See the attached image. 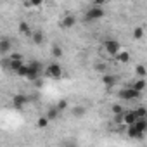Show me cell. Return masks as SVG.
Instances as JSON below:
<instances>
[{
	"instance_id": "cell-25",
	"label": "cell",
	"mask_w": 147,
	"mask_h": 147,
	"mask_svg": "<svg viewBox=\"0 0 147 147\" xmlns=\"http://www.w3.org/2000/svg\"><path fill=\"white\" fill-rule=\"evenodd\" d=\"M52 57H54V59L62 57V49H61L59 45H54V47H52Z\"/></svg>"
},
{
	"instance_id": "cell-31",
	"label": "cell",
	"mask_w": 147,
	"mask_h": 147,
	"mask_svg": "<svg viewBox=\"0 0 147 147\" xmlns=\"http://www.w3.org/2000/svg\"><path fill=\"white\" fill-rule=\"evenodd\" d=\"M107 0H94V5H104Z\"/></svg>"
},
{
	"instance_id": "cell-18",
	"label": "cell",
	"mask_w": 147,
	"mask_h": 147,
	"mask_svg": "<svg viewBox=\"0 0 147 147\" xmlns=\"http://www.w3.org/2000/svg\"><path fill=\"white\" fill-rule=\"evenodd\" d=\"M131 36H133V40H142V38L145 36V30H144L142 26H137V28H133Z\"/></svg>"
},
{
	"instance_id": "cell-5",
	"label": "cell",
	"mask_w": 147,
	"mask_h": 147,
	"mask_svg": "<svg viewBox=\"0 0 147 147\" xmlns=\"http://www.w3.org/2000/svg\"><path fill=\"white\" fill-rule=\"evenodd\" d=\"M104 50H106V54H109L111 57H114L121 50V45L116 40H107V42H104Z\"/></svg>"
},
{
	"instance_id": "cell-13",
	"label": "cell",
	"mask_w": 147,
	"mask_h": 147,
	"mask_svg": "<svg viewBox=\"0 0 147 147\" xmlns=\"http://www.w3.org/2000/svg\"><path fill=\"white\" fill-rule=\"evenodd\" d=\"M116 82H118V76H116V75H107V73H106V75L102 76V83H104L107 88L114 87V85H116Z\"/></svg>"
},
{
	"instance_id": "cell-22",
	"label": "cell",
	"mask_w": 147,
	"mask_h": 147,
	"mask_svg": "<svg viewBox=\"0 0 147 147\" xmlns=\"http://www.w3.org/2000/svg\"><path fill=\"white\" fill-rule=\"evenodd\" d=\"M55 106H57V109L62 113V111H66V109L69 107V100H67V99H59V100L55 102Z\"/></svg>"
},
{
	"instance_id": "cell-27",
	"label": "cell",
	"mask_w": 147,
	"mask_h": 147,
	"mask_svg": "<svg viewBox=\"0 0 147 147\" xmlns=\"http://www.w3.org/2000/svg\"><path fill=\"white\" fill-rule=\"evenodd\" d=\"M43 0H26V7H40Z\"/></svg>"
},
{
	"instance_id": "cell-23",
	"label": "cell",
	"mask_w": 147,
	"mask_h": 147,
	"mask_svg": "<svg viewBox=\"0 0 147 147\" xmlns=\"http://www.w3.org/2000/svg\"><path fill=\"white\" fill-rule=\"evenodd\" d=\"M121 113H125V107H123L121 104H113V106H111V114H113V116L121 114Z\"/></svg>"
},
{
	"instance_id": "cell-16",
	"label": "cell",
	"mask_w": 147,
	"mask_h": 147,
	"mask_svg": "<svg viewBox=\"0 0 147 147\" xmlns=\"http://www.w3.org/2000/svg\"><path fill=\"white\" fill-rule=\"evenodd\" d=\"M135 75H137L138 78H145V76H147V66L142 64V62L137 64V66H135Z\"/></svg>"
},
{
	"instance_id": "cell-12",
	"label": "cell",
	"mask_w": 147,
	"mask_h": 147,
	"mask_svg": "<svg viewBox=\"0 0 147 147\" xmlns=\"http://www.w3.org/2000/svg\"><path fill=\"white\" fill-rule=\"evenodd\" d=\"M18 30H19V33H21V35H24V36H30V38H31V35H33V31H31V28H30V24H28L26 21H19V24H18Z\"/></svg>"
},
{
	"instance_id": "cell-19",
	"label": "cell",
	"mask_w": 147,
	"mask_h": 147,
	"mask_svg": "<svg viewBox=\"0 0 147 147\" xmlns=\"http://www.w3.org/2000/svg\"><path fill=\"white\" fill-rule=\"evenodd\" d=\"M49 123H50V119H49V116H47V114H45V116H40V118L36 119V128L43 130V128H47V126H49Z\"/></svg>"
},
{
	"instance_id": "cell-3",
	"label": "cell",
	"mask_w": 147,
	"mask_h": 147,
	"mask_svg": "<svg viewBox=\"0 0 147 147\" xmlns=\"http://www.w3.org/2000/svg\"><path fill=\"white\" fill-rule=\"evenodd\" d=\"M140 94H142V92H138V90H135L133 87H130V88H123V90H119V92H118V97H119L121 100L128 102V100H135V99H138Z\"/></svg>"
},
{
	"instance_id": "cell-15",
	"label": "cell",
	"mask_w": 147,
	"mask_h": 147,
	"mask_svg": "<svg viewBox=\"0 0 147 147\" xmlns=\"http://www.w3.org/2000/svg\"><path fill=\"white\" fill-rule=\"evenodd\" d=\"M31 40H33L35 45H42V43L45 42V35H43V31H33Z\"/></svg>"
},
{
	"instance_id": "cell-29",
	"label": "cell",
	"mask_w": 147,
	"mask_h": 147,
	"mask_svg": "<svg viewBox=\"0 0 147 147\" xmlns=\"http://www.w3.org/2000/svg\"><path fill=\"white\" fill-rule=\"evenodd\" d=\"M33 83H35V88H42V87H43V78H42V76H38Z\"/></svg>"
},
{
	"instance_id": "cell-21",
	"label": "cell",
	"mask_w": 147,
	"mask_h": 147,
	"mask_svg": "<svg viewBox=\"0 0 147 147\" xmlns=\"http://www.w3.org/2000/svg\"><path fill=\"white\" fill-rule=\"evenodd\" d=\"M131 87H133L135 90H138V92H144V90H145V87H147V83H145V80H144V78H138Z\"/></svg>"
},
{
	"instance_id": "cell-14",
	"label": "cell",
	"mask_w": 147,
	"mask_h": 147,
	"mask_svg": "<svg viewBox=\"0 0 147 147\" xmlns=\"http://www.w3.org/2000/svg\"><path fill=\"white\" fill-rule=\"evenodd\" d=\"M137 119H138V118H137L135 111H125V118H123V123H125L126 126H128V125H133Z\"/></svg>"
},
{
	"instance_id": "cell-17",
	"label": "cell",
	"mask_w": 147,
	"mask_h": 147,
	"mask_svg": "<svg viewBox=\"0 0 147 147\" xmlns=\"http://www.w3.org/2000/svg\"><path fill=\"white\" fill-rule=\"evenodd\" d=\"M59 114H61V111L57 109V106H52V107H49V111H47V116H49L50 121H55V119L59 118Z\"/></svg>"
},
{
	"instance_id": "cell-10",
	"label": "cell",
	"mask_w": 147,
	"mask_h": 147,
	"mask_svg": "<svg viewBox=\"0 0 147 147\" xmlns=\"http://www.w3.org/2000/svg\"><path fill=\"white\" fill-rule=\"evenodd\" d=\"M126 135H128L130 138H142V137H144V133H142V131L135 126V123L126 126Z\"/></svg>"
},
{
	"instance_id": "cell-11",
	"label": "cell",
	"mask_w": 147,
	"mask_h": 147,
	"mask_svg": "<svg viewBox=\"0 0 147 147\" xmlns=\"http://www.w3.org/2000/svg\"><path fill=\"white\" fill-rule=\"evenodd\" d=\"M85 114H87V107H85V106H73V107H71V116H73V118L80 119V118H83Z\"/></svg>"
},
{
	"instance_id": "cell-20",
	"label": "cell",
	"mask_w": 147,
	"mask_h": 147,
	"mask_svg": "<svg viewBox=\"0 0 147 147\" xmlns=\"http://www.w3.org/2000/svg\"><path fill=\"white\" fill-rule=\"evenodd\" d=\"M135 126H137L144 135L147 133V119H145V118H138V119L135 121Z\"/></svg>"
},
{
	"instance_id": "cell-30",
	"label": "cell",
	"mask_w": 147,
	"mask_h": 147,
	"mask_svg": "<svg viewBox=\"0 0 147 147\" xmlns=\"http://www.w3.org/2000/svg\"><path fill=\"white\" fill-rule=\"evenodd\" d=\"M11 59H23V55L18 54V52H12V54H11Z\"/></svg>"
},
{
	"instance_id": "cell-26",
	"label": "cell",
	"mask_w": 147,
	"mask_h": 147,
	"mask_svg": "<svg viewBox=\"0 0 147 147\" xmlns=\"http://www.w3.org/2000/svg\"><path fill=\"white\" fill-rule=\"evenodd\" d=\"M133 111H135L137 118H145V114H147V107H144V106H138V107L133 109Z\"/></svg>"
},
{
	"instance_id": "cell-2",
	"label": "cell",
	"mask_w": 147,
	"mask_h": 147,
	"mask_svg": "<svg viewBox=\"0 0 147 147\" xmlns=\"http://www.w3.org/2000/svg\"><path fill=\"white\" fill-rule=\"evenodd\" d=\"M38 76H42V67H40V62H38V61H30V62H28V76H26V80L35 82Z\"/></svg>"
},
{
	"instance_id": "cell-1",
	"label": "cell",
	"mask_w": 147,
	"mask_h": 147,
	"mask_svg": "<svg viewBox=\"0 0 147 147\" xmlns=\"http://www.w3.org/2000/svg\"><path fill=\"white\" fill-rule=\"evenodd\" d=\"M43 76H47L50 80H61L64 76V69L59 62H50L43 71Z\"/></svg>"
},
{
	"instance_id": "cell-32",
	"label": "cell",
	"mask_w": 147,
	"mask_h": 147,
	"mask_svg": "<svg viewBox=\"0 0 147 147\" xmlns=\"http://www.w3.org/2000/svg\"><path fill=\"white\" fill-rule=\"evenodd\" d=\"M145 119H147V114H145Z\"/></svg>"
},
{
	"instance_id": "cell-9",
	"label": "cell",
	"mask_w": 147,
	"mask_h": 147,
	"mask_svg": "<svg viewBox=\"0 0 147 147\" xmlns=\"http://www.w3.org/2000/svg\"><path fill=\"white\" fill-rule=\"evenodd\" d=\"M11 50H12V42H11L7 36H4L2 40H0V54H2V55H7Z\"/></svg>"
},
{
	"instance_id": "cell-6",
	"label": "cell",
	"mask_w": 147,
	"mask_h": 147,
	"mask_svg": "<svg viewBox=\"0 0 147 147\" xmlns=\"http://www.w3.org/2000/svg\"><path fill=\"white\" fill-rule=\"evenodd\" d=\"M76 24V16H73V14H66L61 21H59V26L62 28V30H69V28H73Z\"/></svg>"
},
{
	"instance_id": "cell-4",
	"label": "cell",
	"mask_w": 147,
	"mask_h": 147,
	"mask_svg": "<svg viewBox=\"0 0 147 147\" xmlns=\"http://www.w3.org/2000/svg\"><path fill=\"white\" fill-rule=\"evenodd\" d=\"M104 9H102V5H94L92 9H88L87 11V14H85V19L87 21H97V19H102L104 18Z\"/></svg>"
},
{
	"instance_id": "cell-28",
	"label": "cell",
	"mask_w": 147,
	"mask_h": 147,
	"mask_svg": "<svg viewBox=\"0 0 147 147\" xmlns=\"http://www.w3.org/2000/svg\"><path fill=\"white\" fill-rule=\"evenodd\" d=\"M94 69H95V71H102V73H104V71L107 69V66H106V64H102V62H97V64L94 66Z\"/></svg>"
},
{
	"instance_id": "cell-24",
	"label": "cell",
	"mask_w": 147,
	"mask_h": 147,
	"mask_svg": "<svg viewBox=\"0 0 147 147\" xmlns=\"http://www.w3.org/2000/svg\"><path fill=\"white\" fill-rule=\"evenodd\" d=\"M16 75L21 76V78H26V76H28V64H23V66L16 71Z\"/></svg>"
},
{
	"instance_id": "cell-7",
	"label": "cell",
	"mask_w": 147,
	"mask_h": 147,
	"mask_svg": "<svg viewBox=\"0 0 147 147\" xmlns=\"http://www.w3.org/2000/svg\"><path fill=\"white\" fill-rule=\"evenodd\" d=\"M116 62H119V64H128L130 62V59H131V54H130V50H126V49H121L114 57H113Z\"/></svg>"
},
{
	"instance_id": "cell-8",
	"label": "cell",
	"mask_w": 147,
	"mask_h": 147,
	"mask_svg": "<svg viewBox=\"0 0 147 147\" xmlns=\"http://www.w3.org/2000/svg\"><path fill=\"white\" fill-rule=\"evenodd\" d=\"M28 97L24 95V94H16L14 97H12V106H14V109H23L26 104H28Z\"/></svg>"
}]
</instances>
